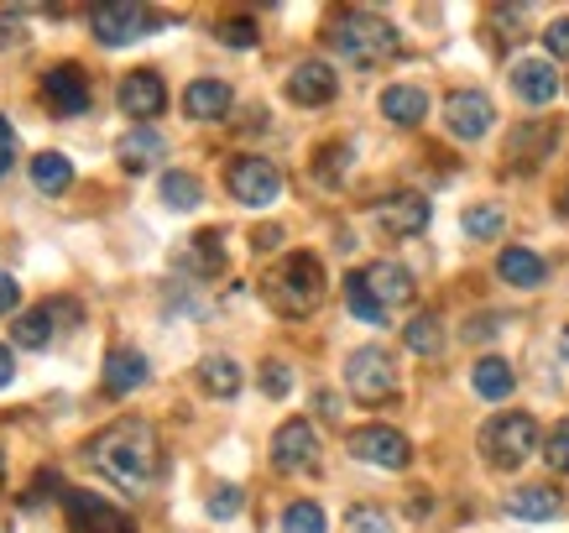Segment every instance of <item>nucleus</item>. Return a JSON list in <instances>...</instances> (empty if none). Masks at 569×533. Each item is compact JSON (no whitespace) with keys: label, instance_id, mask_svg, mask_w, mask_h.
<instances>
[{"label":"nucleus","instance_id":"obj_1","mask_svg":"<svg viewBox=\"0 0 569 533\" xmlns=\"http://www.w3.org/2000/svg\"><path fill=\"white\" fill-rule=\"evenodd\" d=\"M84 461L100 471L104 482H116L121 492L141 497L157 482V471H162V445H157V430L147 418H116L94 440H84Z\"/></svg>","mask_w":569,"mask_h":533},{"label":"nucleus","instance_id":"obj_2","mask_svg":"<svg viewBox=\"0 0 569 533\" xmlns=\"http://www.w3.org/2000/svg\"><path fill=\"white\" fill-rule=\"evenodd\" d=\"M329 42H335V52L346 58L350 69H381V63L397 58V27L381 21L377 11H346V17H335Z\"/></svg>","mask_w":569,"mask_h":533},{"label":"nucleus","instance_id":"obj_3","mask_svg":"<svg viewBox=\"0 0 569 533\" xmlns=\"http://www.w3.org/2000/svg\"><path fill=\"white\" fill-rule=\"evenodd\" d=\"M261 298H267L277 314H288V319L313 314L319 298H325V261L313 257V251H293V257L261 283Z\"/></svg>","mask_w":569,"mask_h":533},{"label":"nucleus","instance_id":"obj_4","mask_svg":"<svg viewBox=\"0 0 569 533\" xmlns=\"http://www.w3.org/2000/svg\"><path fill=\"white\" fill-rule=\"evenodd\" d=\"M538 450V424L533 413H497L481 430V455L491 471H518Z\"/></svg>","mask_w":569,"mask_h":533},{"label":"nucleus","instance_id":"obj_5","mask_svg":"<svg viewBox=\"0 0 569 533\" xmlns=\"http://www.w3.org/2000/svg\"><path fill=\"white\" fill-rule=\"evenodd\" d=\"M224 189H230V199H241L246 209H267L282 199V168H277L272 157H257L246 152L230 162V172H224Z\"/></svg>","mask_w":569,"mask_h":533},{"label":"nucleus","instance_id":"obj_6","mask_svg":"<svg viewBox=\"0 0 569 533\" xmlns=\"http://www.w3.org/2000/svg\"><path fill=\"white\" fill-rule=\"evenodd\" d=\"M346 387H350V397H361V403H387V397L397 393L392 351H381V345H361V351H350Z\"/></svg>","mask_w":569,"mask_h":533},{"label":"nucleus","instance_id":"obj_7","mask_svg":"<svg viewBox=\"0 0 569 533\" xmlns=\"http://www.w3.org/2000/svg\"><path fill=\"white\" fill-rule=\"evenodd\" d=\"M350 455L366 465H377V471H408L413 465V445H408V434H397L392 424H361V430H350Z\"/></svg>","mask_w":569,"mask_h":533},{"label":"nucleus","instance_id":"obj_8","mask_svg":"<svg viewBox=\"0 0 569 533\" xmlns=\"http://www.w3.org/2000/svg\"><path fill=\"white\" fill-rule=\"evenodd\" d=\"M157 27V17L147 6H131V0H116V6H100L94 17H89V32L100 37V48H126V42H137Z\"/></svg>","mask_w":569,"mask_h":533},{"label":"nucleus","instance_id":"obj_9","mask_svg":"<svg viewBox=\"0 0 569 533\" xmlns=\"http://www.w3.org/2000/svg\"><path fill=\"white\" fill-rule=\"evenodd\" d=\"M272 465L282 471V476H298V471H313V465H319V434H313L309 418H288V424H277Z\"/></svg>","mask_w":569,"mask_h":533},{"label":"nucleus","instance_id":"obj_10","mask_svg":"<svg viewBox=\"0 0 569 533\" xmlns=\"http://www.w3.org/2000/svg\"><path fill=\"white\" fill-rule=\"evenodd\" d=\"M63 513L73 533H137V523L121 507H110L100 492H63Z\"/></svg>","mask_w":569,"mask_h":533},{"label":"nucleus","instance_id":"obj_11","mask_svg":"<svg viewBox=\"0 0 569 533\" xmlns=\"http://www.w3.org/2000/svg\"><path fill=\"white\" fill-rule=\"evenodd\" d=\"M491 121H497V110H491L481 89H455L445 100V126L455 141H481L491 131Z\"/></svg>","mask_w":569,"mask_h":533},{"label":"nucleus","instance_id":"obj_12","mask_svg":"<svg viewBox=\"0 0 569 533\" xmlns=\"http://www.w3.org/2000/svg\"><path fill=\"white\" fill-rule=\"evenodd\" d=\"M116 100H121V110L131 116V121H152V116H162V105H168V85H162V73L157 69H137L126 73L121 89H116Z\"/></svg>","mask_w":569,"mask_h":533},{"label":"nucleus","instance_id":"obj_13","mask_svg":"<svg viewBox=\"0 0 569 533\" xmlns=\"http://www.w3.org/2000/svg\"><path fill=\"white\" fill-rule=\"evenodd\" d=\"M361 277H366V288H371V298H377L387 314L408 309V304L418 298V283H413V273H408L402 261H371Z\"/></svg>","mask_w":569,"mask_h":533},{"label":"nucleus","instance_id":"obj_14","mask_svg":"<svg viewBox=\"0 0 569 533\" xmlns=\"http://www.w3.org/2000/svg\"><path fill=\"white\" fill-rule=\"evenodd\" d=\"M42 95L52 100L58 116H84L89 110V73L79 63H58L42 73Z\"/></svg>","mask_w":569,"mask_h":533},{"label":"nucleus","instance_id":"obj_15","mask_svg":"<svg viewBox=\"0 0 569 533\" xmlns=\"http://www.w3.org/2000/svg\"><path fill=\"white\" fill-rule=\"evenodd\" d=\"M429 199L423 194H392V199H381L377 205V225L397 241H408V236H423V225H429Z\"/></svg>","mask_w":569,"mask_h":533},{"label":"nucleus","instance_id":"obj_16","mask_svg":"<svg viewBox=\"0 0 569 533\" xmlns=\"http://www.w3.org/2000/svg\"><path fill=\"white\" fill-rule=\"evenodd\" d=\"M559 147V126L553 121H522L512 137H507V157H512V168L533 172L543 157Z\"/></svg>","mask_w":569,"mask_h":533},{"label":"nucleus","instance_id":"obj_17","mask_svg":"<svg viewBox=\"0 0 569 533\" xmlns=\"http://www.w3.org/2000/svg\"><path fill=\"white\" fill-rule=\"evenodd\" d=\"M335 95H340V73L329 63H298L288 73V100L293 105H329Z\"/></svg>","mask_w":569,"mask_h":533},{"label":"nucleus","instance_id":"obj_18","mask_svg":"<svg viewBox=\"0 0 569 533\" xmlns=\"http://www.w3.org/2000/svg\"><path fill=\"white\" fill-rule=\"evenodd\" d=\"M100 382H104V393L110 397H131L137 387H147V356H141V351H126V345L121 351H110Z\"/></svg>","mask_w":569,"mask_h":533},{"label":"nucleus","instance_id":"obj_19","mask_svg":"<svg viewBox=\"0 0 569 533\" xmlns=\"http://www.w3.org/2000/svg\"><path fill=\"white\" fill-rule=\"evenodd\" d=\"M512 89H518L528 105H549L559 95V73H553L549 58H522L512 69Z\"/></svg>","mask_w":569,"mask_h":533},{"label":"nucleus","instance_id":"obj_20","mask_svg":"<svg viewBox=\"0 0 569 533\" xmlns=\"http://www.w3.org/2000/svg\"><path fill=\"white\" fill-rule=\"evenodd\" d=\"M116 152H121L126 172H147V168H157V157H168V141H162V131H152V126H131Z\"/></svg>","mask_w":569,"mask_h":533},{"label":"nucleus","instance_id":"obj_21","mask_svg":"<svg viewBox=\"0 0 569 533\" xmlns=\"http://www.w3.org/2000/svg\"><path fill=\"white\" fill-rule=\"evenodd\" d=\"M230 85L224 79H193L189 89H183V116H193V121H220L224 110H230Z\"/></svg>","mask_w":569,"mask_h":533},{"label":"nucleus","instance_id":"obj_22","mask_svg":"<svg viewBox=\"0 0 569 533\" xmlns=\"http://www.w3.org/2000/svg\"><path fill=\"white\" fill-rule=\"evenodd\" d=\"M501 507L512 517H528V523H549V517L565 513V497H559L553 486H518V492H507Z\"/></svg>","mask_w":569,"mask_h":533},{"label":"nucleus","instance_id":"obj_23","mask_svg":"<svg viewBox=\"0 0 569 533\" xmlns=\"http://www.w3.org/2000/svg\"><path fill=\"white\" fill-rule=\"evenodd\" d=\"M381 116L392 126H402V131H413V126H423V116H429V95L413 85L381 89Z\"/></svg>","mask_w":569,"mask_h":533},{"label":"nucleus","instance_id":"obj_24","mask_svg":"<svg viewBox=\"0 0 569 533\" xmlns=\"http://www.w3.org/2000/svg\"><path fill=\"white\" fill-rule=\"evenodd\" d=\"M497 273H501V283H512V288H543L549 267H543V257L528 251V246H507L497 257Z\"/></svg>","mask_w":569,"mask_h":533},{"label":"nucleus","instance_id":"obj_25","mask_svg":"<svg viewBox=\"0 0 569 533\" xmlns=\"http://www.w3.org/2000/svg\"><path fill=\"white\" fill-rule=\"evenodd\" d=\"M470 387H476V397H486V403H507L512 387H518V372L501 362V356H481L476 372H470Z\"/></svg>","mask_w":569,"mask_h":533},{"label":"nucleus","instance_id":"obj_26","mask_svg":"<svg viewBox=\"0 0 569 533\" xmlns=\"http://www.w3.org/2000/svg\"><path fill=\"white\" fill-rule=\"evenodd\" d=\"M183 273H193V277H220L224 273L220 230H199V236H189V246H183Z\"/></svg>","mask_w":569,"mask_h":533},{"label":"nucleus","instance_id":"obj_27","mask_svg":"<svg viewBox=\"0 0 569 533\" xmlns=\"http://www.w3.org/2000/svg\"><path fill=\"white\" fill-rule=\"evenodd\" d=\"M32 189L48 194V199L69 194L73 189V162L63 152H37L32 157Z\"/></svg>","mask_w":569,"mask_h":533},{"label":"nucleus","instance_id":"obj_28","mask_svg":"<svg viewBox=\"0 0 569 533\" xmlns=\"http://www.w3.org/2000/svg\"><path fill=\"white\" fill-rule=\"evenodd\" d=\"M52 335H58V325H52V309H48V304H42V309H27L17 325H11V340H17L21 351H48Z\"/></svg>","mask_w":569,"mask_h":533},{"label":"nucleus","instance_id":"obj_29","mask_svg":"<svg viewBox=\"0 0 569 533\" xmlns=\"http://www.w3.org/2000/svg\"><path fill=\"white\" fill-rule=\"evenodd\" d=\"M199 382H204V393H214V397H236L241 393V366L230 362V356H204V362H199Z\"/></svg>","mask_w":569,"mask_h":533},{"label":"nucleus","instance_id":"obj_30","mask_svg":"<svg viewBox=\"0 0 569 533\" xmlns=\"http://www.w3.org/2000/svg\"><path fill=\"white\" fill-rule=\"evenodd\" d=\"M402 340L413 356H439V345H445V329H439V314H413L408 325H402Z\"/></svg>","mask_w":569,"mask_h":533},{"label":"nucleus","instance_id":"obj_31","mask_svg":"<svg viewBox=\"0 0 569 533\" xmlns=\"http://www.w3.org/2000/svg\"><path fill=\"white\" fill-rule=\"evenodd\" d=\"M199 199H204V189H199V178L193 172H183V168H173V172H162V205L168 209H199Z\"/></svg>","mask_w":569,"mask_h":533},{"label":"nucleus","instance_id":"obj_32","mask_svg":"<svg viewBox=\"0 0 569 533\" xmlns=\"http://www.w3.org/2000/svg\"><path fill=\"white\" fill-rule=\"evenodd\" d=\"M346 304H350V314H356L361 325H387V309H381L377 298H371V288H366L361 273L346 277Z\"/></svg>","mask_w":569,"mask_h":533},{"label":"nucleus","instance_id":"obj_33","mask_svg":"<svg viewBox=\"0 0 569 533\" xmlns=\"http://www.w3.org/2000/svg\"><path fill=\"white\" fill-rule=\"evenodd\" d=\"M460 225H466L470 241H497L501 230H507V215H501L497 205H470V209H466V220H460Z\"/></svg>","mask_w":569,"mask_h":533},{"label":"nucleus","instance_id":"obj_34","mask_svg":"<svg viewBox=\"0 0 569 533\" xmlns=\"http://www.w3.org/2000/svg\"><path fill=\"white\" fill-rule=\"evenodd\" d=\"M282 533H325V507L319 502H288L282 507Z\"/></svg>","mask_w":569,"mask_h":533},{"label":"nucleus","instance_id":"obj_35","mask_svg":"<svg viewBox=\"0 0 569 533\" xmlns=\"http://www.w3.org/2000/svg\"><path fill=\"white\" fill-rule=\"evenodd\" d=\"M346 533H397V523H392V513H381V507L361 502V507H350L346 513Z\"/></svg>","mask_w":569,"mask_h":533},{"label":"nucleus","instance_id":"obj_36","mask_svg":"<svg viewBox=\"0 0 569 533\" xmlns=\"http://www.w3.org/2000/svg\"><path fill=\"white\" fill-rule=\"evenodd\" d=\"M214 37H220V42H224V48H257V21H251V17H230V21H220V27H214Z\"/></svg>","mask_w":569,"mask_h":533},{"label":"nucleus","instance_id":"obj_37","mask_svg":"<svg viewBox=\"0 0 569 533\" xmlns=\"http://www.w3.org/2000/svg\"><path fill=\"white\" fill-rule=\"evenodd\" d=\"M346 168H350V147H346V141H335V147H325V152H319V178H325V184H340V178H346Z\"/></svg>","mask_w":569,"mask_h":533},{"label":"nucleus","instance_id":"obj_38","mask_svg":"<svg viewBox=\"0 0 569 533\" xmlns=\"http://www.w3.org/2000/svg\"><path fill=\"white\" fill-rule=\"evenodd\" d=\"M543 461H549V471H559V476H569V418L559 424V430L549 434V445H543Z\"/></svg>","mask_w":569,"mask_h":533},{"label":"nucleus","instance_id":"obj_39","mask_svg":"<svg viewBox=\"0 0 569 533\" xmlns=\"http://www.w3.org/2000/svg\"><path fill=\"white\" fill-rule=\"evenodd\" d=\"M288 387H293V372H288L282 362L261 366V393H267V397H288Z\"/></svg>","mask_w":569,"mask_h":533},{"label":"nucleus","instance_id":"obj_40","mask_svg":"<svg viewBox=\"0 0 569 533\" xmlns=\"http://www.w3.org/2000/svg\"><path fill=\"white\" fill-rule=\"evenodd\" d=\"M241 486H230V482H224V486H214V497H209V517H236V513H241Z\"/></svg>","mask_w":569,"mask_h":533},{"label":"nucleus","instance_id":"obj_41","mask_svg":"<svg viewBox=\"0 0 569 533\" xmlns=\"http://www.w3.org/2000/svg\"><path fill=\"white\" fill-rule=\"evenodd\" d=\"M17 168V131H11V121L0 116V178Z\"/></svg>","mask_w":569,"mask_h":533},{"label":"nucleus","instance_id":"obj_42","mask_svg":"<svg viewBox=\"0 0 569 533\" xmlns=\"http://www.w3.org/2000/svg\"><path fill=\"white\" fill-rule=\"evenodd\" d=\"M543 48H549V58H569V21H549Z\"/></svg>","mask_w":569,"mask_h":533},{"label":"nucleus","instance_id":"obj_43","mask_svg":"<svg viewBox=\"0 0 569 533\" xmlns=\"http://www.w3.org/2000/svg\"><path fill=\"white\" fill-rule=\"evenodd\" d=\"M497 335H501V314H481V319L466 325V340H497Z\"/></svg>","mask_w":569,"mask_h":533},{"label":"nucleus","instance_id":"obj_44","mask_svg":"<svg viewBox=\"0 0 569 533\" xmlns=\"http://www.w3.org/2000/svg\"><path fill=\"white\" fill-rule=\"evenodd\" d=\"M17 304H21V283L11 273H0V319L17 314Z\"/></svg>","mask_w":569,"mask_h":533},{"label":"nucleus","instance_id":"obj_45","mask_svg":"<svg viewBox=\"0 0 569 533\" xmlns=\"http://www.w3.org/2000/svg\"><path fill=\"white\" fill-rule=\"evenodd\" d=\"M251 246H257V251H272V246H282V230H277V225H261L257 236H251Z\"/></svg>","mask_w":569,"mask_h":533},{"label":"nucleus","instance_id":"obj_46","mask_svg":"<svg viewBox=\"0 0 569 533\" xmlns=\"http://www.w3.org/2000/svg\"><path fill=\"white\" fill-rule=\"evenodd\" d=\"M11 377H17V356L0 345V387H11Z\"/></svg>","mask_w":569,"mask_h":533},{"label":"nucleus","instance_id":"obj_47","mask_svg":"<svg viewBox=\"0 0 569 533\" xmlns=\"http://www.w3.org/2000/svg\"><path fill=\"white\" fill-rule=\"evenodd\" d=\"M319 413H325V418H340V403H335V393H319Z\"/></svg>","mask_w":569,"mask_h":533},{"label":"nucleus","instance_id":"obj_48","mask_svg":"<svg viewBox=\"0 0 569 533\" xmlns=\"http://www.w3.org/2000/svg\"><path fill=\"white\" fill-rule=\"evenodd\" d=\"M559 356H565V362H569V325L559 329Z\"/></svg>","mask_w":569,"mask_h":533},{"label":"nucleus","instance_id":"obj_49","mask_svg":"<svg viewBox=\"0 0 569 533\" xmlns=\"http://www.w3.org/2000/svg\"><path fill=\"white\" fill-rule=\"evenodd\" d=\"M0 482H6V455H0Z\"/></svg>","mask_w":569,"mask_h":533}]
</instances>
